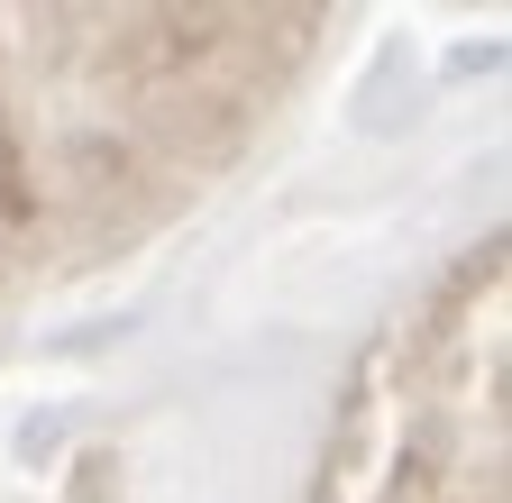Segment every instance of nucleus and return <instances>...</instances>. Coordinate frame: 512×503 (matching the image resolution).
I'll list each match as a JSON object with an SVG mask.
<instances>
[{
	"instance_id": "obj_1",
	"label": "nucleus",
	"mask_w": 512,
	"mask_h": 503,
	"mask_svg": "<svg viewBox=\"0 0 512 503\" xmlns=\"http://www.w3.org/2000/svg\"><path fill=\"white\" fill-rule=\"evenodd\" d=\"M55 28H64V10H10L0 19V266L10 275H28L46 257L74 266L101 229L119 238L128 202L138 211L192 202L183 129L211 119V110H183V101L110 110L101 92H64V101L10 92V65H28Z\"/></svg>"
}]
</instances>
